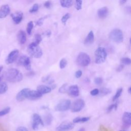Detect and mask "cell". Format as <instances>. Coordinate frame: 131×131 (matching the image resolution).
<instances>
[{
	"instance_id": "cell-1",
	"label": "cell",
	"mask_w": 131,
	"mask_h": 131,
	"mask_svg": "<svg viewBox=\"0 0 131 131\" xmlns=\"http://www.w3.org/2000/svg\"><path fill=\"white\" fill-rule=\"evenodd\" d=\"M3 77L5 80L10 82H19L22 80L23 78L22 74L15 68L8 69L3 75Z\"/></svg>"
},
{
	"instance_id": "cell-2",
	"label": "cell",
	"mask_w": 131,
	"mask_h": 131,
	"mask_svg": "<svg viewBox=\"0 0 131 131\" xmlns=\"http://www.w3.org/2000/svg\"><path fill=\"white\" fill-rule=\"evenodd\" d=\"M28 52L32 57L39 58L41 57L42 55V51L41 49L37 43L33 42L31 43L28 47Z\"/></svg>"
},
{
	"instance_id": "cell-3",
	"label": "cell",
	"mask_w": 131,
	"mask_h": 131,
	"mask_svg": "<svg viewBox=\"0 0 131 131\" xmlns=\"http://www.w3.org/2000/svg\"><path fill=\"white\" fill-rule=\"evenodd\" d=\"M107 56V53L105 49L103 47L98 48L95 52V63L100 64L105 61Z\"/></svg>"
},
{
	"instance_id": "cell-4",
	"label": "cell",
	"mask_w": 131,
	"mask_h": 131,
	"mask_svg": "<svg viewBox=\"0 0 131 131\" xmlns=\"http://www.w3.org/2000/svg\"><path fill=\"white\" fill-rule=\"evenodd\" d=\"M110 39L113 42L121 43L123 39V36L122 31L119 29H114L109 34Z\"/></svg>"
},
{
	"instance_id": "cell-5",
	"label": "cell",
	"mask_w": 131,
	"mask_h": 131,
	"mask_svg": "<svg viewBox=\"0 0 131 131\" xmlns=\"http://www.w3.org/2000/svg\"><path fill=\"white\" fill-rule=\"evenodd\" d=\"M91 62V59L89 55L85 52L80 53L77 57L76 63L81 67L88 66Z\"/></svg>"
},
{
	"instance_id": "cell-6",
	"label": "cell",
	"mask_w": 131,
	"mask_h": 131,
	"mask_svg": "<svg viewBox=\"0 0 131 131\" xmlns=\"http://www.w3.org/2000/svg\"><path fill=\"white\" fill-rule=\"evenodd\" d=\"M71 105V101L69 99L61 100L55 106V110L58 112H64L68 110Z\"/></svg>"
},
{
	"instance_id": "cell-7",
	"label": "cell",
	"mask_w": 131,
	"mask_h": 131,
	"mask_svg": "<svg viewBox=\"0 0 131 131\" xmlns=\"http://www.w3.org/2000/svg\"><path fill=\"white\" fill-rule=\"evenodd\" d=\"M44 123L40 116L37 114H34L32 116V127L34 130L38 129L40 126H43Z\"/></svg>"
},
{
	"instance_id": "cell-8",
	"label": "cell",
	"mask_w": 131,
	"mask_h": 131,
	"mask_svg": "<svg viewBox=\"0 0 131 131\" xmlns=\"http://www.w3.org/2000/svg\"><path fill=\"white\" fill-rule=\"evenodd\" d=\"M85 103L83 100L78 99L74 101L71 105V111L74 113L80 112L84 107Z\"/></svg>"
},
{
	"instance_id": "cell-9",
	"label": "cell",
	"mask_w": 131,
	"mask_h": 131,
	"mask_svg": "<svg viewBox=\"0 0 131 131\" xmlns=\"http://www.w3.org/2000/svg\"><path fill=\"white\" fill-rule=\"evenodd\" d=\"M17 63L19 66H24L27 70L30 71L31 69L30 59L28 56L26 55H23L20 56L18 60Z\"/></svg>"
},
{
	"instance_id": "cell-10",
	"label": "cell",
	"mask_w": 131,
	"mask_h": 131,
	"mask_svg": "<svg viewBox=\"0 0 131 131\" xmlns=\"http://www.w3.org/2000/svg\"><path fill=\"white\" fill-rule=\"evenodd\" d=\"M74 127L73 123L65 121L61 123L56 128V131H69Z\"/></svg>"
},
{
	"instance_id": "cell-11",
	"label": "cell",
	"mask_w": 131,
	"mask_h": 131,
	"mask_svg": "<svg viewBox=\"0 0 131 131\" xmlns=\"http://www.w3.org/2000/svg\"><path fill=\"white\" fill-rule=\"evenodd\" d=\"M19 54V51L17 50L12 51L8 55L6 59V63L7 64H11L13 63L17 59Z\"/></svg>"
},
{
	"instance_id": "cell-12",
	"label": "cell",
	"mask_w": 131,
	"mask_h": 131,
	"mask_svg": "<svg viewBox=\"0 0 131 131\" xmlns=\"http://www.w3.org/2000/svg\"><path fill=\"white\" fill-rule=\"evenodd\" d=\"M123 127L128 128L131 124V114L129 112H125L122 116Z\"/></svg>"
},
{
	"instance_id": "cell-13",
	"label": "cell",
	"mask_w": 131,
	"mask_h": 131,
	"mask_svg": "<svg viewBox=\"0 0 131 131\" xmlns=\"http://www.w3.org/2000/svg\"><path fill=\"white\" fill-rule=\"evenodd\" d=\"M30 90L28 88H25L20 90L16 95V99L18 101H23L25 99H27V94Z\"/></svg>"
},
{
	"instance_id": "cell-14",
	"label": "cell",
	"mask_w": 131,
	"mask_h": 131,
	"mask_svg": "<svg viewBox=\"0 0 131 131\" xmlns=\"http://www.w3.org/2000/svg\"><path fill=\"white\" fill-rule=\"evenodd\" d=\"M42 97V95L39 93L38 91L35 90H29L28 94L27 99L31 100H34L38 99H39Z\"/></svg>"
},
{
	"instance_id": "cell-15",
	"label": "cell",
	"mask_w": 131,
	"mask_h": 131,
	"mask_svg": "<svg viewBox=\"0 0 131 131\" xmlns=\"http://www.w3.org/2000/svg\"><path fill=\"white\" fill-rule=\"evenodd\" d=\"M10 12V9L8 5H4L0 8V18H5Z\"/></svg>"
},
{
	"instance_id": "cell-16",
	"label": "cell",
	"mask_w": 131,
	"mask_h": 131,
	"mask_svg": "<svg viewBox=\"0 0 131 131\" xmlns=\"http://www.w3.org/2000/svg\"><path fill=\"white\" fill-rule=\"evenodd\" d=\"M12 20L16 24H19L23 19V13L21 12H16L11 14Z\"/></svg>"
},
{
	"instance_id": "cell-17",
	"label": "cell",
	"mask_w": 131,
	"mask_h": 131,
	"mask_svg": "<svg viewBox=\"0 0 131 131\" xmlns=\"http://www.w3.org/2000/svg\"><path fill=\"white\" fill-rule=\"evenodd\" d=\"M69 95L72 97H77L79 94V90L77 85H71L68 89Z\"/></svg>"
},
{
	"instance_id": "cell-18",
	"label": "cell",
	"mask_w": 131,
	"mask_h": 131,
	"mask_svg": "<svg viewBox=\"0 0 131 131\" xmlns=\"http://www.w3.org/2000/svg\"><path fill=\"white\" fill-rule=\"evenodd\" d=\"M108 13V10L106 7H103L98 9L97 11L98 16L101 19H104L107 17Z\"/></svg>"
},
{
	"instance_id": "cell-19",
	"label": "cell",
	"mask_w": 131,
	"mask_h": 131,
	"mask_svg": "<svg viewBox=\"0 0 131 131\" xmlns=\"http://www.w3.org/2000/svg\"><path fill=\"white\" fill-rule=\"evenodd\" d=\"M17 40L19 41L20 44L23 45L26 42L27 40L26 34L25 32L23 30L19 31L17 35Z\"/></svg>"
},
{
	"instance_id": "cell-20",
	"label": "cell",
	"mask_w": 131,
	"mask_h": 131,
	"mask_svg": "<svg viewBox=\"0 0 131 131\" xmlns=\"http://www.w3.org/2000/svg\"><path fill=\"white\" fill-rule=\"evenodd\" d=\"M51 87L45 85H39L37 87V91L41 95L50 93L51 91Z\"/></svg>"
},
{
	"instance_id": "cell-21",
	"label": "cell",
	"mask_w": 131,
	"mask_h": 131,
	"mask_svg": "<svg viewBox=\"0 0 131 131\" xmlns=\"http://www.w3.org/2000/svg\"><path fill=\"white\" fill-rule=\"evenodd\" d=\"M94 40V35L93 32L91 31L88 33L87 36L84 41V44L85 45H90L93 43Z\"/></svg>"
},
{
	"instance_id": "cell-22",
	"label": "cell",
	"mask_w": 131,
	"mask_h": 131,
	"mask_svg": "<svg viewBox=\"0 0 131 131\" xmlns=\"http://www.w3.org/2000/svg\"><path fill=\"white\" fill-rule=\"evenodd\" d=\"M90 119V117H76L74 118L73 120V123H83L87 122Z\"/></svg>"
},
{
	"instance_id": "cell-23",
	"label": "cell",
	"mask_w": 131,
	"mask_h": 131,
	"mask_svg": "<svg viewBox=\"0 0 131 131\" xmlns=\"http://www.w3.org/2000/svg\"><path fill=\"white\" fill-rule=\"evenodd\" d=\"M53 121V116L50 114H47L44 117L43 122L45 123L46 125H50Z\"/></svg>"
},
{
	"instance_id": "cell-24",
	"label": "cell",
	"mask_w": 131,
	"mask_h": 131,
	"mask_svg": "<svg viewBox=\"0 0 131 131\" xmlns=\"http://www.w3.org/2000/svg\"><path fill=\"white\" fill-rule=\"evenodd\" d=\"M60 5L62 7L69 8L73 5V2L72 0H65V1H60Z\"/></svg>"
},
{
	"instance_id": "cell-25",
	"label": "cell",
	"mask_w": 131,
	"mask_h": 131,
	"mask_svg": "<svg viewBox=\"0 0 131 131\" xmlns=\"http://www.w3.org/2000/svg\"><path fill=\"white\" fill-rule=\"evenodd\" d=\"M8 90V85L4 82H0V94H3L6 92Z\"/></svg>"
},
{
	"instance_id": "cell-26",
	"label": "cell",
	"mask_w": 131,
	"mask_h": 131,
	"mask_svg": "<svg viewBox=\"0 0 131 131\" xmlns=\"http://www.w3.org/2000/svg\"><path fill=\"white\" fill-rule=\"evenodd\" d=\"M42 81L43 82H46L48 84H51L54 82V80L50 77V76L48 75L42 78Z\"/></svg>"
},
{
	"instance_id": "cell-27",
	"label": "cell",
	"mask_w": 131,
	"mask_h": 131,
	"mask_svg": "<svg viewBox=\"0 0 131 131\" xmlns=\"http://www.w3.org/2000/svg\"><path fill=\"white\" fill-rule=\"evenodd\" d=\"M122 91H123L122 88H119V89L117 90L116 94H115V95L113 97V101H115V100H116L118 98H119L120 97V96H121V95L122 93Z\"/></svg>"
},
{
	"instance_id": "cell-28",
	"label": "cell",
	"mask_w": 131,
	"mask_h": 131,
	"mask_svg": "<svg viewBox=\"0 0 131 131\" xmlns=\"http://www.w3.org/2000/svg\"><path fill=\"white\" fill-rule=\"evenodd\" d=\"M33 27V23L32 21H29L27 26V32L29 35H30L32 32V30Z\"/></svg>"
},
{
	"instance_id": "cell-29",
	"label": "cell",
	"mask_w": 131,
	"mask_h": 131,
	"mask_svg": "<svg viewBox=\"0 0 131 131\" xmlns=\"http://www.w3.org/2000/svg\"><path fill=\"white\" fill-rule=\"evenodd\" d=\"M68 62L66 59L65 58H62L60 60V62H59V67L61 69H64L67 65Z\"/></svg>"
},
{
	"instance_id": "cell-30",
	"label": "cell",
	"mask_w": 131,
	"mask_h": 131,
	"mask_svg": "<svg viewBox=\"0 0 131 131\" xmlns=\"http://www.w3.org/2000/svg\"><path fill=\"white\" fill-rule=\"evenodd\" d=\"M10 111V107H7L3 110L0 111V117L5 116V115L8 114Z\"/></svg>"
},
{
	"instance_id": "cell-31",
	"label": "cell",
	"mask_w": 131,
	"mask_h": 131,
	"mask_svg": "<svg viewBox=\"0 0 131 131\" xmlns=\"http://www.w3.org/2000/svg\"><path fill=\"white\" fill-rule=\"evenodd\" d=\"M121 62L124 64L129 65L131 63V60L129 58L124 57L121 59Z\"/></svg>"
},
{
	"instance_id": "cell-32",
	"label": "cell",
	"mask_w": 131,
	"mask_h": 131,
	"mask_svg": "<svg viewBox=\"0 0 131 131\" xmlns=\"http://www.w3.org/2000/svg\"><path fill=\"white\" fill-rule=\"evenodd\" d=\"M59 92L60 93H64L68 91V84L64 83L59 89Z\"/></svg>"
},
{
	"instance_id": "cell-33",
	"label": "cell",
	"mask_w": 131,
	"mask_h": 131,
	"mask_svg": "<svg viewBox=\"0 0 131 131\" xmlns=\"http://www.w3.org/2000/svg\"><path fill=\"white\" fill-rule=\"evenodd\" d=\"M111 93V90L108 88H104L101 89L100 94L102 95H106Z\"/></svg>"
},
{
	"instance_id": "cell-34",
	"label": "cell",
	"mask_w": 131,
	"mask_h": 131,
	"mask_svg": "<svg viewBox=\"0 0 131 131\" xmlns=\"http://www.w3.org/2000/svg\"><path fill=\"white\" fill-rule=\"evenodd\" d=\"M70 18V14L69 13H67L66 14H64L62 17L61 19V20L62 21V23L66 25L67 23V21H68V20Z\"/></svg>"
},
{
	"instance_id": "cell-35",
	"label": "cell",
	"mask_w": 131,
	"mask_h": 131,
	"mask_svg": "<svg viewBox=\"0 0 131 131\" xmlns=\"http://www.w3.org/2000/svg\"><path fill=\"white\" fill-rule=\"evenodd\" d=\"M82 1L81 0H77L75 2V8L76 10H79L82 8Z\"/></svg>"
},
{
	"instance_id": "cell-36",
	"label": "cell",
	"mask_w": 131,
	"mask_h": 131,
	"mask_svg": "<svg viewBox=\"0 0 131 131\" xmlns=\"http://www.w3.org/2000/svg\"><path fill=\"white\" fill-rule=\"evenodd\" d=\"M35 37V41H34L35 43H37V45H39V43L41 42L42 38H41V36L39 34H36L34 36Z\"/></svg>"
},
{
	"instance_id": "cell-37",
	"label": "cell",
	"mask_w": 131,
	"mask_h": 131,
	"mask_svg": "<svg viewBox=\"0 0 131 131\" xmlns=\"http://www.w3.org/2000/svg\"><path fill=\"white\" fill-rule=\"evenodd\" d=\"M39 8V6L37 4H34V5L31 7V8L30 9L29 12L30 13H34L38 11Z\"/></svg>"
},
{
	"instance_id": "cell-38",
	"label": "cell",
	"mask_w": 131,
	"mask_h": 131,
	"mask_svg": "<svg viewBox=\"0 0 131 131\" xmlns=\"http://www.w3.org/2000/svg\"><path fill=\"white\" fill-rule=\"evenodd\" d=\"M117 107V103H114V104H111V105H110L107 108V110H106V112L107 113H110L113 110L115 109L116 110Z\"/></svg>"
},
{
	"instance_id": "cell-39",
	"label": "cell",
	"mask_w": 131,
	"mask_h": 131,
	"mask_svg": "<svg viewBox=\"0 0 131 131\" xmlns=\"http://www.w3.org/2000/svg\"><path fill=\"white\" fill-rule=\"evenodd\" d=\"M94 82L97 85H100L103 82V79L101 77H97L95 79Z\"/></svg>"
},
{
	"instance_id": "cell-40",
	"label": "cell",
	"mask_w": 131,
	"mask_h": 131,
	"mask_svg": "<svg viewBox=\"0 0 131 131\" xmlns=\"http://www.w3.org/2000/svg\"><path fill=\"white\" fill-rule=\"evenodd\" d=\"M46 17H41L39 19H38L37 21L36 22V25L38 26H41L42 24H43V20L45 19V18H46Z\"/></svg>"
},
{
	"instance_id": "cell-41",
	"label": "cell",
	"mask_w": 131,
	"mask_h": 131,
	"mask_svg": "<svg viewBox=\"0 0 131 131\" xmlns=\"http://www.w3.org/2000/svg\"><path fill=\"white\" fill-rule=\"evenodd\" d=\"M99 90L98 89H95L91 91L90 94L92 96H96V95H98L99 94Z\"/></svg>"
},
{
	"instance_id": "cell-42",
	"label": "cell",
	"mask_w": 131,
	"mask_h": 131,
	"mask_svg": "<svg viewBox=\"0 0 131 131\" xmlns=\"http://www.w3.org/2000/svg\"><path fill=\"white\" fill-rule=\"evenodd\" d=\"M52 3L50 1H47L44 3V6L47 9H50L52 7Z\"/></svg>"
},
{
	"instance_id": "cell-43",
	"label": "cell",
	"mask_w": 131,
	"mask_h": 131,
	"mask_svg": "<svg viewBox=\"0 0 131 131\" xmlns=\"http://www.w3.org/2000/svg\"><path fill=\"white\" fill-rule=\"evenodd\" d=\"M82 74V72L81 71H80V70H78V71H77L75 72V76L76 78H80V77L81 76Z\"/></svg>"
},
{
	"instance_id": "cell-44",
	"label": "cell",
	"mask_w": 131,
	"mask_h": 131,
	"mask_svg": "<svg viewBox=\"0 0 131 131\" xmlns=\"http://www.w3.org/2000/svg\"><path fill=\"white\" fill-rule=\"evenodd\" d=\"M99 131H111V130H110L109 129H108L107 128H106L104 126L101 125L99 126Z\"/></svg>"
},
{
	"instance_id": "cell-45",
	"label": "cell",
	"mask_w": 131,
	"mask_h": 131,
	"mask_svg": "<svg viewBox=\"0 0 131 131\" xmlns=\"http://www.w3.org/2000/svg\"><path fill=\"white\" fill-rule=\"evenodd\" d=\"M16 131H29L27 128L24 126H19L18 127Z\"/></svg>"
},
{
	"instance_id": "cell-46",
	"label": "cell",
	"mask_w": 131,
	"mask_h": 131,
	"mask_svg": "<svg viewBox=\"0 0 131 131\" xmlns=\"http://www.w3.org/2000/svg\"><path fill=\"white\" fill-rule=\"evenodd\" d=\"M124 68V66L123 64H120L118 66V67L116 69V71L117 72H121Z\"/></svg>"
},
{
	"instance_id": "cell-47",
	"label": "cell",
	"mask_w": 131,
	"mask_h": 131,
	"mask_svg": "<svg viewBox=\"0 0 131 131\" xmlns=\"http://www.w3.org/2000/svg\"><path fill=\"white\" fill-rule=\"evenodd\" d=\"M43 34L49 37V36L51 35V32L50 30H47V31H46L43 33Z\"/></svg>"
},
{
	"instance_id": "cell-48",
	"label": "cell",
	"mask_w": 131,
	"mask_h": 131,
	"mask_svg": "<svg viewBox=\"0 0 131 131\" xmlns=\"http://www.w3.org/2000/svg\"><path fill=\"white\" fill-rule=\"evenodd\" d=\"M126 2V1H125V0H121V1H120V4L121 5H123V4H125Z\"/></svg>"
},
{
	"instance_id": "cell-49",
	"label": "cell",
	"mask_w": 131,
	"mask_h": 131,
	"mask_svg": "<svg viewBox=\"0 0 131 131\" xmlns=\"http://www.w3.org/2000/svg\"><path fill=\"white\" fill-rule=\"evenodd\" d=\"M78 131H85V129H84V128H81Z\"/></svg>"
},
{
	"instance_id": "cell-50",
	"label": "cell",
	"mask_w": 131,
	"mask_h": 131,
	"mask_svg": "<svg viewBox=\"0 0 131 131\" xmlns=\"http://www.w3.org/2000/svg\"><path fill=\"white\" fill-rule=\"evenodd\" d=\"M130 90H131V88L129 87V89H128V93H129V94H130V91H131Z\"/></svg>"
},
{
	"instance_id": "cell-51",
	"label": "cell",
	"mask_w": 131,
	"mask_h": 131,
	"mask_svg": "<svg viewBox=\"0 0 131 131\" xmlns=\"http://www.w3.org/2000/svg\"><path fill=\"white\" fill-rule=\"evenodd\" d=\"M3 78V75H2V76H0V82H2V80Z\"/></svg>"
},
{
	"instance_id": "cell-52",
	"label": "cell",
	"mask_w": 131,
	"mask_h": 131,
	"mask_svg": "<svg viewBox=\"0 0 131 131\" xmlns=\"http://www.w3.org/2000/svg\"><path fill=\"white\" fill-rule=\"evenodd\" d=\"M3 66H1V67H0V73L1 72L2 70H3Z\"/></svg>"
},
{
	"instance_id": "cell-53",
	"label": "cell",
	"mask_w": 131,
	"mask_h": 131,
	"mask_svg": "<svg viewBox=\"0 0 131 131\" xmlns=\"http://www.w3.org/2000/svg\"><path fill=\"white\" fill-rule=\"evenodd\" d=\"M120 131H127V130H121Z\"/></svg>"
}]
</instances>
